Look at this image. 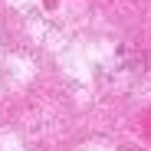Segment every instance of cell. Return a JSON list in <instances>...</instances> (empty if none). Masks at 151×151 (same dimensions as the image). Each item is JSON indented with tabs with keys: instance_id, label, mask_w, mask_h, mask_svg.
<instances>
[]
</instances>
